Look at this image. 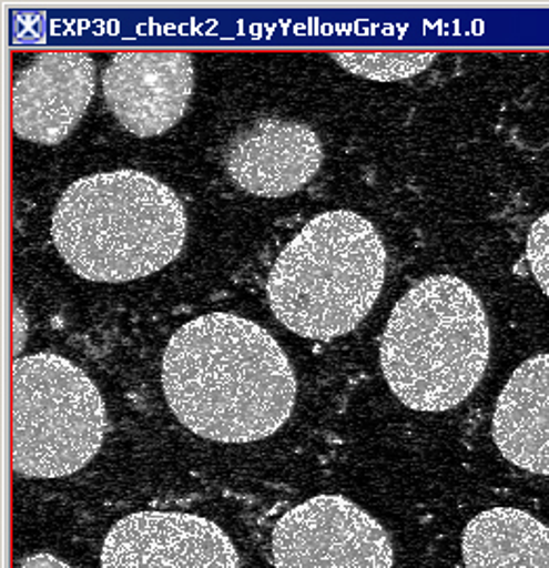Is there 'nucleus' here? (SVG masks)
<instances>
[{"label":"nucleus","instance_id":"9b49d317","mask_svg":"<svg viewBox=\"0 0 549 568\" xmlns=\"http://www.w3.org/2000/svg\"><path fill=\"white\" fill-rule=\"evenodd\" d=\"M492 438L516 468L549 476V353L511 374L497 398Z\"/></svg>","mask_w":549,"mask_h":568},{"label":"nucleus","instance_id":"1a4fd4ad","mask_svg":"<svg viewBox=\"0 0 549 568\" xmlns=\"http://www.w3.org/2000/svg\"><path fill=\"white\" fill-rule=\"evenodd\" d=\"M95 95V61L80 51L32 59L13 84V131L40 145H58L74 131Z\"/></svg>","mask_w":549,"mask_h":568},{"label":"nucleus","instance_id":"20e7f679","mask_svg":"<svg viewBox=\"0 0 549 568\" xmlns=\"http://www.w3.org/2000/svg\"><path fill=\"white\" fill-rule=\"evenodd\" d=\"M386 250L357 212L334 210L308 221L271 268L266 294L275 317L303 338L350 334L378 301Z\"/></svg>","mask_w":549,"mask_h":568},{"label":"nucleus","instance_id":"6e6552de","mask_svg":"<svg viewBox=\"0 0 549 568\" xmlns=\"http://www.w3.org/2000/svg\"><path fill=\"white\" fill-rule=\"evenodd\" d=\"M193 93V61L181 51L115 53L103 95L118 122L136 136H157L183 118Z\"/></svg>","mask_w":549,"mask_h":568},{"label":"nucleus","instance_id":"7ed1b4c3","mask_svg":"<svg viewBox=\"0 0 549 568\" xmlns=\"http://www.w3.org/2000/svg\"><path fill=\"white\" fill-rule=\"evenodd\" d=\"M489 353V322L476 292L454 275H433L393 308L379 365L403 405L436 414L472 395Z\"/></svg>","mask_w":549,"mask_h":568},{"label":"nucleus","instance_id":"ddd939ff","mask_svg":"<svg viewBox=\"0 0 549 568\" xmlns=\"http://www.w3.org/2000/svg\"><path fill=\"white\" fill-rule=\"evenodd\" d=\"M344 70L369 78L376 82H395L407 80L424 72L433 65L435 53H398V51H350V53H332Z\"/></svg>","mask_w":549,"mask_h":568},{"label":"nucleus","instance_id":"423d86ee","mask_svg":"<svg viewBox=\"0 0 549 568\" xmlns=\"http://www.w3.org/2000/svg\"><path fill=\"white\" fill-rule=\"evenodd\" d=\"M275 568H393L388 532L355 501L317 495L285 511L273 529Z\"/></svg>","mask_w":549,"mask_h":568},{"label":"nucleus","instance_id":"f8f14e48","mask_svg":"<svg viewBox=\"0 0 549 568\" xmlns=\"http://www.w3.org/2000/svg\"><path fill=\"white\" fill-rule=\"evenodd\" d=\"M466 568H549V527L516 508L476 514L461 535Z\"/></svg>","mask_w":549,"mask_h":568},{"label":"nucleus","instance_id":"0eeeda50","mask_svg":"<svg viewBox=\"0 0 549 568\" xmlns=\"http://www.w3.org/2000/svg\"><path fill=\"white\" fill-rule=\"evenodd\" d=\"M101 568H240V556L227 532L209 518L136 511L108 532Z\"/></svg>","mask_w":549,"mask_h":568},{"label":"nucleus","instance_id":"39448f33","mask_svg":"<svg viewBox=\"0 0 549 568\" xmlns=\"http://www.w3.org/2000/svg\"><path fill=\"white\" fill-rule=\"evenodd\" d=\"M13 470L61 478L84 468L103 445L105 405L72 361L37 353L13 361Z\"/></svg>","mask_w":549,"mask_h":568},{"label":"nucleus","instance_id":"f257e3e1","mask_svg":"<svg viewBox=\"0 0 549 568\" xmlns=\"http://www.w3.org/2000/svg\"><path fill=\"white\" fill-rule=\"evenodd\" d=\"M172 414L193 435L254 443L275 435L296 403V376L284 348L258 323L210 313L185 323L162 359Z\"/></svg>","mask_w":549,"mask_h":568},{"label":"nucleus","instance_id":"4468645a","mask_svg":"<svg viewBox=\"0 0 549 568\" xmlns=\"http://www.w3.org/2000/svg\"><path fill=\"white\" fill-rule=\"evenodd\" d=\"M527 261L532 277L549 298V212L539 216L530 227L527 237Z\"/></svg>","mask_w":549,"mask_h":568},{"label":"nucleus","instance_id":"9d476101","mask_svg":"<svg viewBox=\"0 0 549 568\" xmlns=\"http://www.w3.org/2000/svg\"><path fill=\"white\" fill-rule=\"evenodd\" d=\"M322 141L301 122L265 118L237 134L225 169L240 190L261 197H284L303 190L322 169Z\"/></svg>","mask_w":549,"mask_h":568},{"label":"nucleus","instance_id":"2eb2a0df","mask_svg":"<svg viewBox=\"0 0 549 568\" xmlns=\"http://www.w3.org/2000/svg\"><path fill=\"white\" fill-rule=\"evenodd\" d=\"M20 568H72L68 562H63L58 556L49 551H37L32 556H26L21 560Z\"/></svg>","mask_w":549,"mask_h":568},{"label":"nucleus","instance_id":"f03ea898","mask_svg":"<svg viewBox=\"0 0 549 568\" xmlns=\"http://www.w3.org/2000/svg\"><path fill=\"white\" fill-rule=\"evenodd\" d=\"M187 216L176 193L139 171L99 172L63 191L53 242L80 277L96 284L143 280L185 246Z\"/></svg>","mask_w":549,"mask_h":568}]
</instances>
